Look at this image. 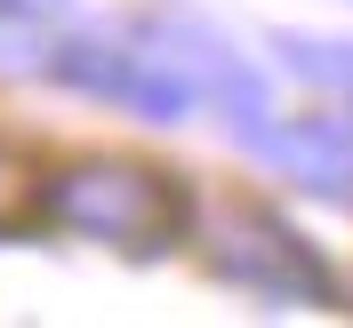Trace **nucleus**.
Wrapping results in <instances>:
<instances>
[{
  "label": "nucleus",
  "mask_w": 353,
  "mask_h": 328,
  "mask_svg": "<svg viewBox=\"0 0 353 328\" xmlns=\"http://www.w3.org/2000/svg\"><path fill=\"white\" fill-rule=\"evenodd\" d=\"M273 65L305 88H353V41L330 32H273Z\"/></svg>",
  "instance_id": "6"
},
{
  "label": "nucleus",
  "mask_w": 353,
  "mask_h": 328,
  "mask_svg": "<svg viewBox=\"0 0 353 328\" xmlns=\"http://www.w3.org/2000/svg\"><path fill=\"white\" fill-rule=\"evenodd\" d=\"M201 264H209V281L241 288V296H257L273 312H345L353 305L345 281H337V264L321 256V241H305L265 200H225L217 217H209Z\"/></svg>",
  "instance_id": "2"
},
{
  "label": "nucleus",
  "mask_w": 353,
  "mask_h": 328,
  "mask_svg": "<svg viewBox=\"0 0 353 328\" xmlns=\"http://www.w3.org/2000/svg\"><path fill=\"white\" fill-rule=\"evenodd\" d=\"M41 72L72 96H88V105H112L129 120H153V129L185 120L201 96L185 80V65H169L153 41H112V32H57L41 48Z\"/></svg>",
  "instance_id": "3"
},
{
  "label": "nucleus",
  "mask_w": 353,
  "mask_h": 328,
  "mask_svg": "<svg viewBox=\"0 0 353 328\" xmlns=\"http://www.w3.org/2000/svg\"><path fill=\"white\" fill-rule=\"evenodd\" d=\"M32 224H41V176L17 144H0V241H17Z\"/></svg>",
  "instance_id": "7"
},
{
  "label": "nucleus",
  "mask_w": 353,
  "mask_h": 328,
  "mask_svg": "<svg viewBox=\"0 0 353 328\" xmlns=\"http://www.w3.org/2000/svg\"><path fill=\"white\" fill-rule=\"evenodd\" d=\"M265 168H281L289 184H305L321 200H353V112H297V120H265L241 136Z\"/></svg>",
  "instance_id": "5"
},
{
  "label": "nucleus",
  "mask_w": 353,
  "mask_h": 328,
  "mask_svg": "<svg viewBox=\"0 0 353 328\" xmlns=\"http://www.w3.org/2000/svg\"><path fill=\"white\" fill-rule=\"evenodd\" d=\"M201 200L176 168L153 160H121V153H88L65 160L57 176H41V232H65V241H97L112 256L161 264L193 241Z\"/></svg>",
  "instance_id": "1"
},
{
  "label": "nucleus",
  "mask_w": 353,
  "mask_h": 328,
  "mask_svg": "<svg viewBox=\"0 0 353 328\" xmlns=\"http://www.w3.org/2000/svg\"><path fill=\"white\" fill-rule=\"evenodd\" d=\"M145 41H153L169 65H185V80L225 112V129H233V136L265 129V80H257V65H249L209 17H153V24H145Z\"/></svg>",
  "instance_id": "4"
},
{
  "label": "nucleus",
  "mask_w": 353,
  "mask_h": 328,
  "mask_svg": "<svg viewBox=\"0 0 353 328\" xmlns=\"http://www.w3.org/2000/svg\"><path fill=\"white\" fill-rule=\"evenodd\" d=\"M72 0H0V56H17V48H48L57 17H65Z\"/></svg>",
  "instance_id": "8"
}]
</instances>
